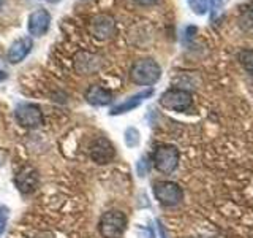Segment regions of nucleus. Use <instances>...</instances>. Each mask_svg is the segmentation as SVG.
Segmentation results:
<instances>
[{
	"label": "nucleus",
	"instance_id": "6",
	"mask_svg": "<svg viewBox=\"0 0 253 238\" xmlns=\"http://www.w3.org/2000/svg\"><path fill=\"white\" fill-rule=\"evenodd\" d=\"M14 118L21 127L26 129H38L44 124V116L40 107L34 103H21L14 110Z\"/></svg>",
	"mask_w": 253,
	"mask_h": 238
},
{
	"label": "nucleus",
	"instance_id": "11",
	"mask_svg": "<svg viewBox=\"0 0 253 238\" xmlns=\"http://www.w3.org/2000/svg\"><path fill=\"white\" fill-rule=\"evenodd\" d=\"M116 22L108 14H98L97 18H93L90 22V32L95 38L98 40H108L114 34Z\"/></svg>",
	"mask_w": 253,
	"mask_h": 238
},
{
	"label": "nucleus",
	"instance_id": "17",
	"mask_svg": "<svg viewBox=\"0 0 253 238\" xmlns=\"http://www.w3.org/2000/svg\"><path fill=\"white\" fill-rule=\"evenodd\" d=\"M187 2H188L190 10L198 16L206 14L209 10V0H187Z\"/></svg>",
	"mask_w": 253,
	"mask_h": 238
},
{
	"label": "nucleus",
	"instance_id": "13",
	"mask_svg": "<svg viewBox=\"0 0 253 238\" xmlns=\"http://www.w3.org/2000/svg\"><path fill=\"white\" fill-rule=\"evenodd\" d=\"M34 48V42L30 37H21L14 40L11 43L10 50H8V62L10 63H19L29 56V53Z\"/></svg>",
	"mask_w": 253,
	"mask_h": 238
},
{
	"label": "nucleus",
	"instance_id": "10",
	"mask_svg": "<svg viewBox=\"0 0 253 238\" xmlns=\"http://www.w3.org/2000/svg\"><path fill=\"white\" fill-rule=\"evenodd\" d=\"M14 184L18 187L19 192L22 194H32L34 190H37L38 184H40V177L38 172L32 167H26L22 169L14 178Z\"/></svg>",
	"mask_w": 253,
	"mask_h": 238
},
{
	"label": "nucleus",
	"instance_id": "3",
	"mask_svg": "<svg viewBox=\"0 0 253 238\" xmlns=\"http://www.w3.org/2000/svg\"><path fill=\"white\" fill-rule=\"evenodd\" d=\"M179 149L172 145H158L154 151L152 162L154 167L165 175H169L177 169L179 165Z\"/></svg>",
	"mask_w": 253,
	"mask_h": 238
},
{
	"label": "nucleus",
	"instance_id": "24",
	"mask_svg": "<svg viewBox=\"0 0 253 238\" xmlns=\"http://www.w3.org/2000/svg\"><path fill=\"white\" fill-rule=\"evenodd\" d=\"M158 230H160L162 238H166V234H165V229H163V226H162V222H158Z\"/></svg>",
	"mask_w": 253,
	"mask_h": 238
},
{
	"label": "nucleus",
	"instance_id": "26",
	"mask_svg": "<svg viewBox=\"0 0 253 238\" xmlns=\"http://www.w3.org/2000/svg\"><path fill=\"white\" fill-rule=\"evenodd\" d=\"M46 2H49V3H57V2H60V0H46Z\"/></svg>",
	"mask_w": 253,
	"mask_h": 238
},
{
	"label": "nucleus",
	"instance_id": "9",
	"mask_svg": "<svg viewBox=\"0 0 253 238\" xmlns=\"http://www.w3.org/2000/svg\"><path fill=\"white\" fill-rule=\"evenodd\" d=\"M101 63L100 56L81 51L75 58V70L79 75H93L101 68Z\"/></svg>",
	"mask_w": 253,
	"mask_h": 238
},
{
	"label": "nucleus",
	"instance_id": "7",
	"mask_svg": "<svg viewBox=\"0 0 253 238\" xmlns=\"http://www.w3.org/2000/svg\"><path fill=\"white\" fill-rule=\"evenodd\" d=\"M89 156L97 165H106L114 161L116 149H114V145L108 138L100 137L92 141V145L89 148Z\"/></svg>",
	"mask_w": 253,
	"mask_h": 238
},
{
	"label": "nucleus",
	"instance_id": "1",
	"mask_svg": "<svg viewBox=\"0 0 253 238\" xmlns=\"http://www.w3.org/2000/svg\"><path fill=\"white\" fill-rule=\"evenodd\" d=\"M162 76V67L154 59H141L133 63L130 78L138 86H152Z\"/></svg>",
	"mask_w": 253,
	"mask_h": 238
},
{
	"label": "nucleus",
	"instance_id": "18",
	"mask_svg": "<svg viewBox=\"0 0 253 238\" xmlns=\"http://www.w3.org/2000/svg\"><path fill=\"white\" fill-rule=\"evenodd\" d=\"M239 59H241L242 67L249 71V75L253 76V50H244L239 54Z\"/></svg>",
	"mask_w": 253,
	"mask_h": 238
},
{
	"label": "nucleus",
	"instance_id": "4",
	"mask_svg": "<svg viewBox=\"0 0 253 238\" xmlns=\"http://www.w3.org/2000/svg\"><path fill=\"white\" fill-rule=\"evenodd\" d=\"M160 105L169 111H177V113H184L190 107L193 105V97L192 94L185 89H177L172 87L162 94L160 97Z\"/></svg>",
	"mask_w": 253,
	"mask_h": 238
},
{
	"label": "nucleus",
	"instance_id": "22",
	"mask_svg": "<svg viewBox=\"0 0 253 238\" xmlns=\"http://www.w3.org/2000/svg\"><path fill=\"white\" fill-rule=\"evenodd\" d=\"M32 238H54V235L51 232H35Z\"/></svg>",
	"mask_w": 253,
	"mask_h": 238
},
{
	"label": "nucleus",
	"instance_id": "20",
	"mask_svg": "<svg viewBox=\"0 0 253 238\" xmlns=\"http://www.w3.org/2000/svg\"><path fill=\"white\" fill-rule=\"evenodd\" d=\"M8 218H10V208L5 205H0V237L5 234Z\"/></svg>",
	"mask_w": 253,
	"mask_h": 238
},
{
	"label": "nucleus",
	"instance_id": "8",
	"mask_svg": "<svg viewBox=\"0 0 253 238\" xmlns=\"http://www.w3.org/2000/svg\"><path fill=\"white\" fill-rule=\"evenodd\" d=\"M51 26V14L44 8H38L29 16V34L34 37H43Z\"/></svg>",
	"mask_w": 253,
	"mask_h": 238
},
{
	"label": "nucleus",
	"instance_id": "19",
	"mask_svg": "<svg viewBox=\"0 0 253 238\" xmlns=\"http://www.w3.org/2000/svg\"><path fill=\"white\" fill-rule=\"evenodd\" d=\"M149 169H150V162H149V159L146 156H142L139 161L136 162V173H138V177L139 178H144L146 175L149 173Z\"/></svg>",
	"mask_w": 253,
	"mask_h": 238
},
{
	"label": "nucleus",
	"instance_id": "23",
	"mask_svg": "<svg viewBox=\"0 0 253 238\" xmlns=\"http://www.w3.org/2000/svg\"><path fill=\"white\" fill-rule=\"evenodd\" d=\"M6 157H8V154L5 153L3 149H0V169L5 165V162H6Z\"/></svg>",
	"mask_w": 253,
	"mask_h": 238
},
{
	"label": "nucleus",
	"instance_id": "27",
	"mask_svg": "<svg viewBox=\"0 0 253 238\" xmlns=\"http://www.w3.org/2000/svg\"><path fill=\"white\" fill-rule=\"evenodd\" d=\"M5 3V0H0V8H2V5Z\"/></svg>",
	"mask_w": 253,
	"mask_h": 238
},
{
	"label": "nucleus",
	"instance_id": "2",
	"mask_svg": "<svg viewBox=\"0 0 253 238\" xmlns=\"http://www.w3.org/2000/svg\"><path fill=\"white\" fill-rule=\"evenodd\" d=\"M126 230V216L119 210H109L101 214L98 232L103 238H124Z\"/></svg>",
	"mask_w": 253,
	"mask_h": 238
},
{
	"label": "nucleus",
	"instance_id": "14",
	"mask_svg": "<svg viewBox=\"0 0 253 238\" xmlns=\"http://www.w3.org/2000/svg\"><path fill=\"white\" fill-rule=\"evenodd\" d=\"M85 100L92 107H106L113 102V92L100 84H93L85 91Z\"/></svg>",
	"mask_w": 253,
	"mask_h": 238
},
{
	"label": "nucleus",
	"instance_id": "21",
	"mask_svg": "<svg viewBox=\"0 0 253 238\" xmlns=\"http://www.w3.org/2000/svg\"><path fill=\"white\" fill-rule=\"evenodd\" d=\"M136 3L142 5V6H152V5H157V3H160L162 0H134Z\"/></svg>",
	"mask_w": 253,
	"mask_h": 238
},
{
	"label": "nucleus",
	"instance_id": "15",
	"mask_svg": "<svg viewBox=\"0 0 253 238\" xmlns=\"http://www.w3.org/2000/svg\"><path fill=\"white\" fill-rule=\"evenodd\" d=\"M124 140H125V145L128 148H136L141 141V133L136 127H128L124 133Z\"/></svg>",
	"mask_w": 253,
	"mask_h": 238
},
{
	"label": "nucleus",
	"instance_id": "25",
	"mask_svg": "<svg viewBox=\"0 0 253 238\" xmlns=\"http://www.w3.org/2000/svg\"><path fill=\"white\" fill-rule=\"evenodd\" d=\"M6 73H5V71L3 70H0V81H3V79H6Z\"/></svg>",
	"mask_w": 253,
	"mask_h": 238
},
{
	"label": "nucleus",
	"instance_id": "16",
	"mask_svg": "<svg viewBox=\"0 0 253 238\" xmlns=\"http://www.w3.org/2000/svg\"><path fill=\"white\" fill-rule=\"evenodd\" d=\"M228 0H209V6H211V19L212 22L218 21V18L225 11Z\"/></svg>",
	"mask_w": 253,
	"mask_h": 238
},
{
	"label": "nucleus",
	"instance_id": "5",
	"mask_svg": "<svg viewBox=\"0 0 253 238\" xmlns=\"http://www.w3.org/2000/svg\"><path fill=\"white\" fill-rule=\"evenodd\" d=\"M154 195L163 206H176L184 200V190L172 181H158L154 184Z\"/></svg>",
	"mask_w": 253,
	"mask_h": 238
},
{
	"label": "nucleus",
	"instance_id": "12",
	"mask_svg": "<svg viewBox=\"0 0 253 238\" xmlns=\"http://www.w3.org/2000/svg\"><path fill=\"white\" fill-rule=\"evenodd\" d=\"M152 95H154V89H152V87H149V89H146V91H141V92L134 94V95H130L128 99H125L124 102H121L119 105H116L113 110H111L109 115L117 116V115L128 113V111L138 108L142 102H144L146 99H149V97H152Z\"/></svg>",
	"mask_w": 253,
	"mask_h": 238
}]
</instances>
